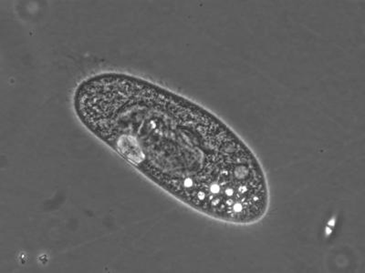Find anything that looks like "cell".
Segmentation results:
<instances>
[{
    "label": "cell",
    "mask_w": 365,
    "mask_h": 273,
    "mask_svg": "<svg viewBox=\"0 0 365 273\" xmlns=\"http://www.w3.org/2000/svg\"><path fill=\"white\" fill-rule=\"evenodd\" d=\"M76 108L88 128L182 203L247 225L268 211V183L249 146L190 100L135 77L86 81Z\"/></svg>",
    "instance_id": "1"
}]
</instances>
